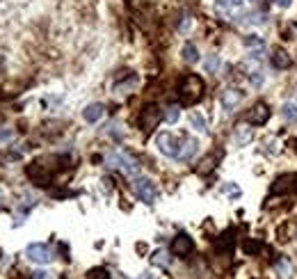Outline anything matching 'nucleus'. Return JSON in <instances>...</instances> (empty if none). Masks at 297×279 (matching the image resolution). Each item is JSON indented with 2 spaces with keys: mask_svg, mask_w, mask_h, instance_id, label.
I'll use <instances>...</instances> for the list:
<instances>
[{
  "mask_svg": "<svg viewBox=\"0 0 297 279\" xmlns=\"http://www.w3.org/2000/svg\"><path fill=\"white\" fill-rule=\"evenodd\" d=\"M203 80L199 76H194V73H190L181 80V85H178V96H181V103L183 105H194L197 101H201L203 96Z\"/></svg>",
  "mask_w": 297,
  "mask_h": 279,
  "instance_id": "obj_1",
  "label": "nucleus"
},
{
  "mask_svg": "<svg viewBox=\"0 0 297 279\" xmlns=\"http://www.w3.org/2000/svg\"><path fill=\"white\" fill-rule=\"evenodd\" d=\"M53 172H55V167H53V165H46V158L35 160V163H30L26 167V176L35 185H41V188H43V185H51Z\"/></svg>",
  "mask_w": 297,
  "mask_h": 279,
  "instance_id": "obj_2",
  "label": "nucleus"
},
{
  "mask_svg": "<svg viewBox=\"0 0 297 279\" xmlns=\"http://www.w3.org/2000/svg\"><path fill=\"white\" fill-rule=\"evenodd\" d=\"M108 165L110 167L121 169L124 174H138L140 172V163L133 158V156L126 154V151H112V154L108 156Z\"/></svg>",
  "mask_w": 297,
  "mask_h": 279,
  "instance_id": "obj_3",
  "label": "nucleus"
},
{
  "mask_svg": "<svg viewBox=\"0 0 297 279\" xmlns=\"http://www.w3.org/2000/svg\"><path fill=\"white\" fill-rule=\"evenodd\" d=\"M155 146L160 149V154H165V156H169V158H178L181 156V140L176 138L174 133H158L155 135Z\"/></svg>",
  "mask_w": 297,
  "mask_h": 279,
  "instance_id": "obj_4",
  "label": "nucleus"
},
{
  "mask_svg": "<svg viewBox=\"0 0 297 279\" xmlns=\"http://www.w3.org/2000/svg\"><path fill=\"white\" fill-rule=\"evenodd\" d=\"M133 190H135V195L140 197V202L149 204V206L155 202V197H158V190H155L153 181L147 179V176H140V179H135Z\"/></svg>",
  "mask_w": 297,
  "mask_h": 279,
  "instance_id": "obj_5",
  "label": "nucleus"
},
{
  "mask_svg": "<svg viewBox=\"0 0 297 279\" xmlns=\"http://www.w3.org/2000/svg\"><path fill=\"white\" fill-rule=\"evenodd\" d=\"M163 119V112H160L158 105H147L142 112H140V128L144 133H151V131L158 126V121Z\"/></svg>",
  "mask_w": 297,
  "mask_h": 279,
  "instance_id": "obj_6",
  "label": "nucleus"
},
{
  "mask_svg": "<svg viewBox=\"0 0 297 279\" xmlns=\"http://www.w3.org/2000/svg\"><path fill=\"white\" fill-rule=\"evenodd\" d=\"M26 256L30 259L32 263H41V266H46V263H51V261H53V252H51V247H48V245H43V243H35V245H30V247L26 249Z\"/></svg>",
  "mask_w": 297,
  "mask_h": 279,
  "instance_id": "obj_7",
  "label": "nucleus"
},
{
  "mask_svg": "<svg viewBox=\"0 0 297 279\" xmlns=\"http://www.w3.org/2000/svg\"><path fill=\"white\" fill-rule=\"evenodd\" d=\"M284 192H297V174L279 176L270 185V195H284Z\"/></svg>",
  "mask_w": 297,
  "mask_h": 279,
  "instance_id": "obj_8",
  "label": "nucleus"
},
{
  "mask_svg": "<svg viewBox=\"0 0 297 279\" xmlns=\"http://www.w3.org/2000/svg\"><path fill=\"white\" fill-rule=\"evenodd\" d=\"M192 249H194V243H192V238H190L188 233H178V236L172 241V254H174V256L186 259V256H190Z\"/></svg>",
  "mask_w": 297,
  "mask_h": 279,
  "instance_id": "obj_9",
  "label": "nucleus"
},
{
  "mask_svg": "<svg viewBox=\"0 0 297 279\" xmlns=\"http://www.w3.org/2000/svg\"><path fill=\"white\" fill-rule=\"evenodd\" d=\"M247 119H249L252 126H263L267 119H270V108H267L265 103H256L249 110V117H247Z\"/></svg>",
  "mask_w": 297,
  "mask_h": 279,
  "instance_id": "obj_10",
  "label": "nucleus"
},
{
  "mask_svg": "<svg viewBox=\"0 0 297 279\" xmlns=\"http://www.w3.org/2000/svg\"><path fill=\"white\" fill-rule=\"evenodd\" d=\"M103 115H105L103 103H89L85 110H82V119L89 121V124H96L99 119H103Z\"/></svg>",
  "mask_w": 297,
  "mask_h": 279,
  "instance_id": "obj_11",
  "label": "nucleus"
},
{
  "mask_svg": "<svg viewBox=\"0 0 297 279\" xmlns=\"http://www.w3.org/2000/svg\"><path fill=\"white\" fill-rule=\"evenodd\" d=\"M220 101H222V108H224V110L231 112L233 108H236V105L242 101V92H240V90H224Z\"/></svg>",
  "mask_w": 297,
  "mask_h": 279,
  "instance_id": "obj_12",
  "label": "nucleus"
},
{
  "mask_svg": "<svg viewBox=\"0 0 297 279\" xmlns=\"http://www.w3.org/2000/svg\"><path fill=\"white\" fill-rule=\"evenodd\" d=\"M270 62H272V67H275V69H286V67L290 65V57L286 55L284 51H279V48H277V51L270 55Z\"/></svg>",
  "mask_w": 297,
  "mask_h": 279,
  "instance_id": "obj_13",
  "label": "nucleus"
},
{
  "mask_svg": "<svg viewBox=\"0 0 297 279\" xmlns=\"http://www.w3.org/2000/svg\"><path fill=\"white\" fill-rule=\"evenodd\" d=\"M181 55H183V60L188 62V65H197L199 62V51H197V46H194V44H186V46H183V51H181Z\"/></svg>",
  "mask_w": 297,
  "mask_h": 279,
  "instance_id": "obj_14",
  "label": "nucleus"
},
{
  "mask_svg": "<svg viewBox=\"0 0 297 279\" xmlns=\"http://www.w3.org/2000/svg\"><path fill=\"white\" fill-rule=\"evenodd\" d=\"M197 149H199V142L197 140H186V144H183L178 160H192V156L197 154Z\"/></svg>",
  "mask_w": 297,
  "mask_h": 279,
  "instance_id": "obj_15",
  "label": "nucleus"
},
{
  "mask_svg": "<svg viewBox=\"0 0 297 279\" xmlns=\"http://www.w3.org/2000/svg\"><path fill=\"white\" fill-rule=\"evenodd\" d=\"M249 140H252V131H249V126L240 124V126L236 128V144H238V146H245V144H249Z\"/></svg>",
  "mask_w": 297,
  "mask_h": 279,
  "instance_id": "obj_16",
  "label": "nucleus"
},
{
  "mask_svg": "<svg viewBox=\"0 0 297 279\" xmlns=\"http://www.w3.org/2000/svg\"><path fill=\"white\" fill-rule=\"evenodd\" d=\"M275 270H277V275H279L281 279H290V275H293V266H290V263L286 261V259H281V261H277Z\"/></svg>",
  "mask_w": 297,
  "mask_h": 279,
  "instance_id": "obj_17",
  "label": "nucleus"
},
{
  "mask_svg": "<svg viewBox=\"0 0 297 279\" xmlns=\"http://www.w3.org/2000/svg\"><path fill=\"white\" fill-rule=\"evenodd\" d=\"M190 124H192V128L194 131H199V133H206V119H203L201 115H199V112H192V115H190Z\"/></svg>",
  "mask_w": 297,
  "mask_h": 279,
  "instance_id": "obj_18",
  "label": "nucleus"
},
{
  "mask_svg": "<svg viewBox=\"0 0 297 279\" xmlns=\"http://www.w3.org/2000/svg\"><path fill=\"white\" fill-rule=\"evenodd\" d=\"M217 158H220V156H215V158H213V156L203 158V160H201V165H199V167H197V172H199V174H208V172H213V169H215Z\"/></svg>",
  "mask_w": 297,
  "mask_h": 279,
  "instance_id": "obj_19",
  "label": "nucleus"
},
{
  "mask_svg": "<svg viewBox=\"0 0 297 279\" xmlns=\"http://www.w3.org/2000/svg\"><path fill=\"white\" fill-rule=\"evenodd\" d=\"M151 263L153 266H160V268H167L169 266V256L165 249H158V252H153V256H151Z\"/></svg>",
  "mask_w": 297,
  "mask_h": 279,
  "instance_id": "obj_20",
  "label": "nucleus"
},
{
  "mask_svg": "<svg viewBox=\"0 0 297 279\" xmlns=\"http://www.w3.org/2000/svg\"><path fill=\"white\" fill-rule=\"evenodd\" d=\"M281 115H284V119L286 121H297V105H293V103H286L284 108H281Z\"/></svg>",
  "mask_w": 297,
  "mask_h": 279,
  "instance_id": "obj_21",
  "label": "nucleus"
},
{
  "mask_svg": "<svg viewBox=\"0 0 297 279\" xmlns=\"http://www.w3.org/2000/svg\"><path fill=\"white\" fill-rule=\"evenodd\" d=\"M178 117H181V108L178 105H169L167 110H165V119H167L169 124H176Z\"/></svg>",
  "mask_w": 297,
  "mask_h": 279,
  "instance_id": "obj_22",
  "label": "nucleus"
},
{
  "mask_svg": "<svg viewBox=\"0 0 297 279\" xmlns=\"http://www.w3.org/2000/svg\"><path fill=\"white\" fill-rule=\"evenodd\" d=\"M222 192L226 195V197H240L242 190L238 188L236 183H224V185H222Z\"/></svg>",
  "mask_w": 297,
  "mask_h": 279,
  "instance_id": "obj_23",
  "label": "nucleus"
},
{
  "mask_svg": "<svg viewBox=\"0 0 297 279\" xmlns=\"http://www.w3.org/2000/svg\"><path fill=\"white\" fill-rule=\"evenodd\" d=\"M87 279H110V275L105 268H92V270L87 272Z\"/></svg>",
  "mask_w": 297,
  "mask_h": 279,
  "instance_id": "obj_24",
  "label": "nucleus"
},
{
  "mask_svg": "<svg viewBox=\"0 0 297 279\" xmlns=\"http://www.w3.org/2000/svg\"><path fill=\"white\" fill-rule=\"evenodd\" d=\"M245 46L247 48H263V39L259 35H249V37H245Z\"/></svg>",
  "mask_w": 297,
  "mask_h": 279,
  "instance_id": "obj_25",
  "label": "nucleus"
},
{
  "mask_svg": "<svg viewBox=\"0 0 297 279\" xmlns=\"http://www.w3.org/2000/svg\"><path fill=\"white\" fill-rule=\"evenodd\" d=\"M217 67H220V57H217V55H208V60H206V71H208V73H215Z\"/></svg>",
  "mask_w": 297,
  "mask_h": 279,
  "instance_id": "obj_26",
  "label": "nucleus"
},
{
  "mask_svg": "<svg viewBox=\"0 0 297 279\" xmlns=\"http://www.w3.org/2000/svg\"><path fill=\"white\" fill-rule=\"evenodd\" d=\"M249 82L259 87L261 82H263V71H261V69H252V71H249Z\"/></svg>",
  "mask_w": 297,
  "mask_h": 279,
  "instance_id": "obj_27",
  "label": "nucleus"
},
{
  "mask_svg": "<svg viewBox=\"0 0 297 279\" xmlns=\"http://www.w3.org/2000/svg\"><path fill=\"white\" fill-rule=\"evenodd\" d=\"M242 249H245L247 254H256L261 249V245L256 243V241H245V245H242Z\"/></svg>",
  "mask_w": 297,
  "mask_h": 279,
  "instance_id": "obj_28",
  "label": "nucleus"
},
{
  "mask_svg": "<svg viewBox=\"0 0 297 279\" xmlns=\"http://www.w3.org/2000/svg\"><path fill=\"white\" fill-rule=\"evenodd\" d=\"M32 279H57L55 272H48V270H37L32 272Z\"/></svg>",
  "mask_w": 297,
  "mask_h": 279,
  "instance_id": "obj_29",
  "label": "nucleus"
},
{
  "mask_svg": "<svg viewBox=\"0 0 297 279\" xmlns=\"http://www.w3.org/2000/svg\"><path fill=\"white\" fill-rule=\"evenodd\" d=\"M12 138H14V131H7V128L0 131V144H7Z\"/></svg>",
  "mask_w": 297,
  "mask_h": 279,
  "instance_id": "obj_30",
  "label": "nucleus"
},
{
  "mask_svg": "<svg viewBox=\"0 0 297 279\" xmlns=\"http://www.w3.org/2000/svg\"><path fill=\"white\" fill-rule=\"evenodd\" d=\"M275 5H277V7H281V9H286V7L293 5V0H275Z\"/></svg>",
  "mask_w": 297,
  "mask_h": 279,
  "instance_id": "obj_31",
  "label": "nucleus"
},
{
  "mask_svg": "<svg viewBox=\"0 0 297 279\" xmlns=\"http://www.w3.org/2000/svg\"><path fill=\"white\" fill-rule=\"evenodd\" d=\"M188 26H190V18L186 16V21H183V23H181V30H183V32H186V30H188Z\"/></svg>",
  "mask_w": 297,
  "mask_h": 279,
  "instance_id": "obj_32",
  "label": "nucleus"
}]
</instances>
